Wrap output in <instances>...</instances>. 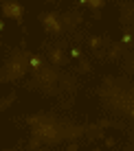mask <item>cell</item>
<instances>
[{"label": "cell", "instance_id": "7a4b0ae2", "mask_svg": "<svg viewBox=\"0 0 134 151\" xmlns=\"http://www.w3.org/2000/svg\"><path fill=\"white\" fill-rule=\"evenodd\" d=\"M42 22H44V27H46V31H53V33H59V31H62V24H59V20L55 18L53 13L44 15V18H42Z\"/></svg>", "mask_w": 134, "mask_h": 151}, {"label": "cell", "instance_id": "6da1fadb", "mask_svg": "<svg viewBox=\"0 0 134 151\" xmlns=\"http://www.w3.org/2000/svg\"><path fill=\"white\" fill-rule=\"evenodd\" d=\"M2 11H4V15H9V18L20 20V18H22V4H18V2H4L2 4Z\"/></svg>", "mask_w": 134, "mask_h": 151}, {"label": "cell", "instance_id": "277c9868", "mask_svg": "<svg viewBox=\"0 0 134 151\" xmlns=\"http://www.w3.org/2000/svg\"><path fill=\"white\" fill-rule=\"evenodd\" d=\"M86 4H90L92 9H101L104 7V0H86Z\"/></svg>", "mask_w": 134, "mask_h": 151}, {"label": "cell", "instance_id": "ba28073f", "mask_svg": "<svg viewBox=\"0 0 134 151\" xmlns=\"http://www.w3.org/2000/svg\"><path fill=\"white\" fill-rule=\"evenodd\" d=\"M130 116H132V118H134V107H132V110H130Z\"/></svg>", "mask_w": 134, "mask_h": 151}, {"label": "cell", "instance_id": "3957f363", "mask_svg": "<svg viewBox=\"0 0 134 151\" xmlns=\"http://www.w3.org/2000/svg\"><path fill=\"white\" fill-rule=\"evenodd\" d=\"M51 61H53V64H62V50H51Z\"/></svg>", "mask_w": 134, "mask_h": 151}, {"label": "cell", "instance_id": "52a82bcc", "mask_svg": "<svg viewBox=\"0 0 134 151\" xmlns=\"http://www.w3.org/2000/svg\"><path fill=\"white\" fill-rule=\"evenodd\" d=\"M121 42H123V44H130V42H132V35H123Z\"/></svg>", "mask_w": 134, "mask_h": 151}, {"label": "cell", "instance_id": "8992f818", "mask_svg": "<svg viewBox=\"0 0 134 151\" xmlns=\"http://www.w3.org/2000/svg\"><path fill=\"white\" fill-rule=\"evenodd\" d=\"M42 64V59H40V57H31V66H40Z\"/></svg>", "mask_w": 134, "mask_h": 151}, {"label": "cell", "instance_id": "5b68a950", "mask_svg": "<svg viewBox=\"0 0 134 151\" xmlns=\"http://www.w3.org/2000/svg\"><path fill=\"white\" fill-rule=\"evenodd\" d=\"M90 46H92V48H97V46H101V40H99V37H90Z\"/></svg>", "mask_w": 134, "mask_h": 151}]
</instances>
